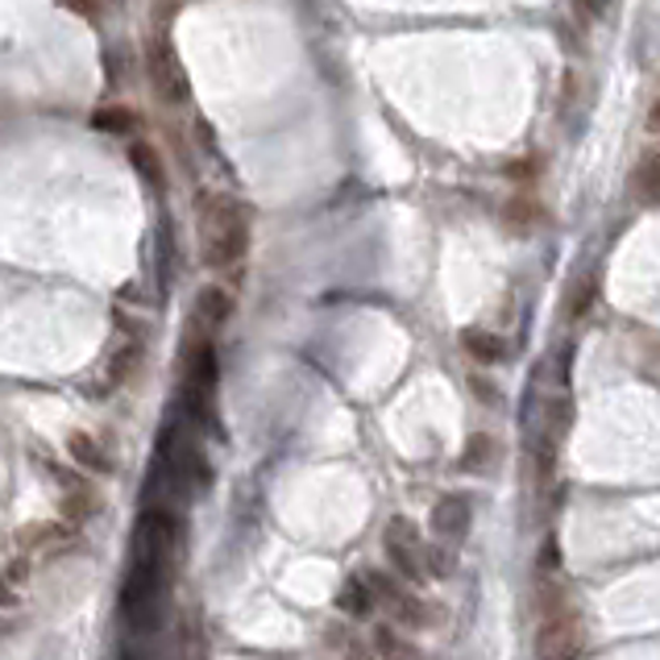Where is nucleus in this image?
I'll return each instance as SVG.
<instances>
[{
  "label": "nucleus",
  "instance_id": "4be33fe9",
  "mask_svg": "<svg viewBox=\"0 0 660 660\" xmlns=\"http://www.w3.org/2000/svg\"><path fill=\"white\" fill-rule=\"evenodd\" d=\"M557 569H561L557 544L548 541V544H544V553H541V574H557Z\"/></svg>",
  "mask_w": 660,
  "mask_h": 660
},
{
  "label": "nucleus",
  "instance_id": "7ed1b4c3",
  "mask_svg": "<svg viewBox=\"0 0 660 660\" xmlns=\"http://www.w3.org/2000/svg\"><path fill=\"white\" fill-rule=\"evenodd\" d=\"M146 67H150V84H154V92H158V101L170 104V108L187 104L191 84H187V71H184V63H179V54L170 51V42L154 38L150 51H146Z\"/></svg>",
  "mask_w": 660,
  "mask_h": 660
},
{
  "label": "nucleus",
  "instance_id": "5701e85b",
  "mask_svg": "<svg viewBox=\"0 0 660 660\" xmlns=\"http://www.w3.org/2000/svg\"><path fill=\"white\" fill-rule=\"evenodd\" d=\"M577 4H582V13H590V18H603L610 0H577Z\"/></svg>",
  "mask_w": 660,
  "mask_h": 660
},
{
  "label": "nucleus",
  "instance_id": "6e6552de",
  "mask_svg": "<svg viewBox=\"0 0 660 660\" xmlns=\"http://www.w3.org/2000/svg\"><path fill=\"white\" fill-rule=\"evenodd\" d=\"M67 453L75 465H84V470H92V474H108V470H113V461H108V453L101 449V440L87 437V432H71Z\"/></svg>",
  "mask_w": 660,
  "mask_h": 660
},
{
  "label": "nucleus",
  "instance_id": "a878e982",
  "mask_svg": "<svg viewBox=\"0 0 660 660\" xmlns=\"http://www.w3.org/2000/svg\"><path fill=\"white\" fill-rule=\"evenodd\" d=\"M75 4H80V9H87V13H101V9H104V0H75Z\"/></svg>",
  "mask_w": 660,
  "mask_h": 660
},
{
  "label": "nucleus",
  "instance_id": "ddd939ff",
  "mask_svg": "<svg viewBox=\"0 0 660 660\" xmlns=\"http://www.w3.org/2000/svg\"><path fill=\"white\" fill-rule=\"evenodd\" d=\"M636 191L648 203H660V154H643L640 167H636Z\"/></svg>",
  "mask_w": 660,
  "mask_h": 660
},
{
  "label": "nucleus",
  "instance_id": "4468645a",
  "mask_svg": "<svg viewBox=\"0 0 660 660\" xmlns=\"http://www.w3.org/2000/svg\"><path fill=\"white\" fill-rule=\"evenodd\" d=\"M465 349H470V357L482 362V366H494V362L507 357V345L499 337H491V333H470V337H465Z\"/></svg>",
  "mask_w": 660,
  "mask_h": 660
},
{
  "label": "nucleus",
  "instance_id": "b1692460",
  "mask_svg": "<svg viewBox=\"0 0 660 660\" xmlns=\"http://www.w3.org/2000/svg\"><path fill=\"white\" fill-rule=\"evenodd\" d=\"M536 163H511V179H532V175H536Z\"/></svg>",
  "mask_w": 660,
  "mask_h": 660
},
{
  "label": "nucleus",
  "instance_id": "9b49d317",
  "mask_svg": "<svg viewBox=\"0 0 660 660\" xmlns=\"http://www.w3.org/2000/svg\"><path fill=\"white\" fill-rule=\"evenodd\" d=\"M129 163L137 167V175L146 179V184H163L167 179V170H163V158H158V150H154L150 142H129Z\"/></svg>",
  "mask_w": 660,
  "mask_h": 660
},
{
  "label": "nucleus",
  "instance_id": "f03ea898",
  "mask_svg": "<svg viewBox=\"0 0 660 660\" xmlns=\"http://www.w3.org/2000/svg\"><path fill=\"white\" fill-rule=\"evenodd\" d=\"M387 557L395 565V574L411 582V586H423L428 582V548L420 541V527L411 524L407 515H395L387 524Z\"/></svg>",
  "mask_w": 660,
  "mask_h": 660
},
{
  "label": "nucleus",
  "instance_id": "2eb2a0df",
  "mask_svg": "<svg viewBox=\"0 0 660 660\" xmlns=\"http://www.w3.org/2000/svg\"><path fill=\"white\" fill-rule=\"evenodd\" d=\"M594 300H598V283H594V279H582V283L574 287V295H569V316H574V321L577 316H586Z\"/></svg>",
  "mask_w": 660,
  "mask_h": 660
},
{
  "label": "nucleus",
  "instance_id": "423d86ee",
  "mask_svg": "<svg viewBox=\"0 0 660 660\" xmlns=\"http://www.w3.org/2000/svg\"><path fill=\"white\" fill-rule=\"evenodd\" d=\"M432 532H437V536H444L449 544L461 541V536L470 532V503H465V499H458V494L440 499L437 511H432Z\"/></svg>",
  "mask_w": 660,
  "mask_h": 660
},
{
  "label": "nucleus",
  "instance_id": "f3484780",
  "mask_svg": "<svg viewBox=\"0 0 660 660\" xmlns=\"http://www.w3.org/2000/svg\"><path fill=\"white\" fill-rule=\"evenodd\" d=\"M374 636H378V652H383V657H416V648L404 643V640H395V631H390V627H378Z\"/></svg>",
  "mask_w": 660,
  "mask_h": 660
},
{
  "label": "nucleus",
  "instance_id": "aec40b11",
  "mask_svg": "<svg viewBox=\"0 0 660 660\" xmlns=\"http://www.w3.org/2000/svg\"><path fill=\"white\" fill-rule=\"evenodd\" d=\"M536 217H541V212H536V203L524 200V196L507 203V220H511V224H532Z\"/></svg>",
  "mask_w": 660,
  "mask_h": 660
},
{
  "label": "nucleus",
  "instance_id": "1a4fd4ad",
  "mask_svg": "<svg viewBox=\"0 0 660 660\" xmlns=\"http://www.w3.org/2000/svg\"><path fill=\"white\" fill-rule=\"evenodd\" d=\"M374 603H378V594H374V586L366 582V577H349L337 594L341 615H354V619H366V615L374 610Z\"/></svg>",
  "mask_w": 660,
  "mask_h": 660
},
{
  "label": "nucleus",
  "instance_id": "0eeeda50",
  "mask_svg": "<svg viewBox=\"0 0 660 660\" xmlns=\"http://www.w3.org/2000/svg\"><path fill=\"white\" fill-rule=\"evenodd\" d=\"M229 312H233V300H229V291L203 287L200 291V304H196V316H191V324H200V333H217L220 324L229 321Z\"/></svg>",
  "mask_w": 660,
  "mask_h": 660
},
{
  "label": "nucleus",
  "instance_id": "39448f33",
  "mask_svg": "<svg viewBox=\"0 0 660 660\" xmlns=\"http://www.w3.org/2000/svg\"><path fill=\"white\" fill-rule=\"evenodd\" d=\"M586 652V636L577 619L561 615V619H544L541 636H536V657L561 660V657H582Z\"/></svg>",
  "mask_w": 660,
  "mask_h": 660
},
{
  "label": "nucleus",
  "instance_id": "dca6fc26",
  "mask_svg": "<svg viewBox=\"0 0 660 660\" xmlns=\"http://www.w3.org/2000/svg\"><path fill=\"white\" fill-rule=\"evenodd\" d=\"M137 362H142V345H129V349H121L117 357H113V383H121V378H129V374L137 370Z\"/></svg>",
  "mask_w": 660,
  "mask_h": 660
},
{
  "label": "nucleus",
  "instance_id": "f257e3e1",
  "mask_svg": "<svg viewBox=\"0 0 660 660\" xmlns=\"http://www.w3.org/2000/svg\"><path fill=\"white\" fill-rule=\"evenodd\" d=\"M200 241H203V262L229 271L238 266L245 250H250V217L241 200L229 196H203L200 203Z\"/></svg>",
  "mask_w": 660,
  "mask_h": 660
},
{
  "label": "nucleus",
  "instance_id": "412c9836",
  "mask_svg": "<svg viewBox=\"0 0 660 660\" xmlns=\"http://www.w3.org/2000/svg\"><path fill=\"white\" fill-rule=\"evenodd\" d=\"M30 574H34V561H30V557H13V561H9V574H4V582H9V586H21V582H25Z\"/></svg>",
  "mask_w": 660,
  "mask_h": 660
},
{
  "label": "nucleus",
  "instance_id": "6ab92c4d",
  "mask_svg": "<svg viewBox=\"0 0 660 660\" xmlns=\"http://www.w3.org/2000/svg\"><path fill=\"white\" fill-rule=\"evenodd\" d=\"M486 458H494V444L486 437H474L470 440V449H465V458H461V465H465V470H478Z\"/></svg>",
  "mask_w": 660,
  "mask_h": 660
},
{
  "label": "nucleus",
  "instance_id": "a211bd4d",
  "mask_svg": "<svg viewBox=\"0 0 660 660\" xmlns=\"http://www.w3.org/2000/svg\"><path fill=\"white\" fill-rule=\"evenodd\" d=\"M92 511H96V503H92L84 491L71 494V499H63V520H71V524H80V520H84V515H92Z\"/></svg>",
  "mask_w": 660,
  "mask_h": 660
},
{
  "label": "nucleus",
  "instance_id": "f8f14e48",
  "mask_svg": "<svg viewBox=\"0 0 660 660\" xmlns=\"http://www.w3.org/2000/svg\"><path fill=\"white\" fill-rule=\"evenodd\" d=\"M67 541V527L63 524H30L18 532V544L30 553V548H59V544Z\"/></svg>",
  "mask_w": 660,
  "mask_h": 660
},
{
  "label": "nucleus",
  "instance_id": "20e7f679",
  "mask_svg": "<svg viewBox=\"0 0 660 660\" xmlns=\"http://www.w3.org/2000/svg\"><path fill=\"white\" fill-rule=\"evenodd\" d=\"M366 582L374 586V594H378V603L383 607H390V615L399 619V624L407 627H423L428 624V607H423L416 594H407L404 586H399V574H366Z\"/></svg>",
  "mask_w": 660,
  "mask_h": 660
},
{
  "label": "nucleus",
  "instance_id": "393cba45",
  "mask_svg": "<svg viewBox=\"0 0 660 660\" xmlns=\"http://www.w3.org/2000/svg\"><path fill=\"white\" fill-rule=\"evenodd\" d=\"M648 129H652V134H660V101L652 104V113H648Z\"/></svg>",
  "mask_w": 660,
  "mask_h": 660
},
{
  "label": "nucleus",
  "instance_id": "9d476101",
  "mask_svg": "<svg viewBox=\"0 0 660 660\" xmlns=\"http://www.w3.org/2000/svg\"><path fill=\"white\" fill-rule=\"evenodd\" d=\"M92 129L129 137L137 129V117L129 113V108H121V104H108V108H96V113H92Z\"/></svg>",
  "mask_w": 660,
  "mask_h": 660
}]
</instances>
